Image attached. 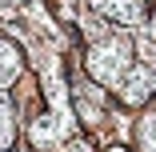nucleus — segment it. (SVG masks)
Masks as SVG:
<instances>
[{"instance_id":"obj_1","label":"nucleus","mask_w":156,"mask_h":152,"mask_svg":"<svg viewBox=\"0 0 156 152\" xmlns=\"http://www.w3.org/2000/svg\"><path fill=\"white\" fill-rule=\"evenodd\" d=\"M24 72V56L12 40H0V88L16 84V76Z\"/></svg>"},{"instance_id":"obj_2","label":"nucleus","mask_w":156,"mask_h":152,"mask_svg":"<svg viewBox=\"0 0 156 152\" xmlns=\"http://www.w3.org/2000/svg\"><path fill=\"white\" fill-rule=\"evenodd\" d=\"M16 140V120H12V104L0 96V148H8Z\"/></svg>"},{"instance_id":"obj_3","label":"nucleus","mask_w":156,"mask_h":152,"mask_svg":"<svg viewBox=\"0 0 156 152\" xmlns=\"http://www.w3.org/2000/svg\"><path fill=\"white\" fill-rule=\"evenodd\" d=\"M140 148L144 152H156V112L148 120H140Z\"/></svg>"},{"instance_id":"obj_4","label":"nucleus","mask_w":156,"mask_h":152,"mask_svg":"<svg viewBox=\"0 0 156 152\" xmlns=\"http://www.w3.org/2000/svg\"><path fill=\"white\" fill-rule=\"evenodd\" d=\"M28 4V0H0V16H12V12H20Z\"/></svg>"},{"instance_id":"obj_5","label":"nucleus","mask_w":156,"mask_h":152,"mask_svg":"<svg viewBox=\"0 0 156 152\" xmlns=\"http://www.w3.org/2000/svg\"><path fill=\"white\" fill-rule=\"evenodd\" d=\"M148 36L156 40V12H152V20H148Z\"/></svg>"},{"instance_id":"obj_6","label":"nucleus","mask_w":156,"mask_h":152,"mask_svg":"<svg viewBox=\"0 0 156 152\" xmlns=\"http://www.w3.org/2000/svg\"><path fill=\"white\" fill-rule=\"evenodd\" d=\"M108 152H124V148H108Z\"/></svg>"}]
</instances>
